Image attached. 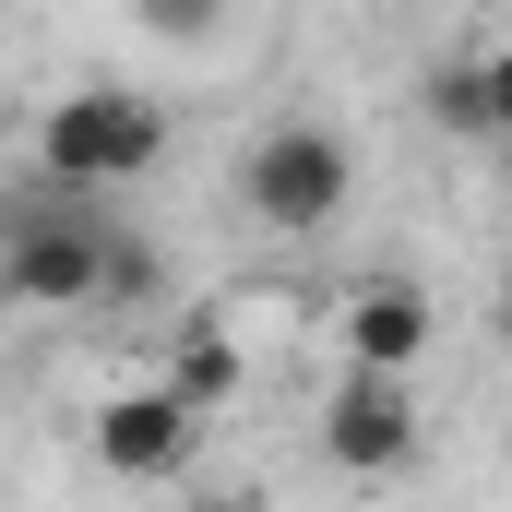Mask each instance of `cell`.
<instances>
[{"label": "cell", "instance_id": "10", "mask_svg": "<svg viewBox=\"0 0 512 512\" xmlns=\"http://www.w3.org/2000/svg\"><path fill=\"white\" fill-rule=\"evenodd\" d=\"M143 24H155V36H203V24H215V0H143Z\"/></svg>", "mask_w": 512, "mask_h": 512}, {"label": "cell", "instance_id": "2", "mask_svg": "<svg viewBox=\"0 0 512 512\" xmlns=\"http://www.w3.org/2000/svg\"><path fill=\"white\" fill-rule=\"evenodd\" d=\"M346 191H358V167H346V143L322 120H274L251 143V167H239V203H251L274 239H322L346 215Z\"/></svg>", "mask_w": 512, "mask_h": 512}, {"label": "cell", "instance_id": "8", "mask_svg": "<svg viewBox=\"0 0 512 512\" xmlns=\"http://www.w3.org/2000/svg\"><path fill=\"white\" fill-rule=\"evenodd\" d=\"M429 120L465 131V143H501V120H489V72H477V60H441V72H429Z\"/></svg>", "mask_w": 512, "mask_h": 512}, {"label": "cell", "instance_id": "5", "mask_svg": "<svg viewBox=\"0 0 512 512\" xmlns=\"http://www.w3.org/2000/svg\"><path fill=\"white\" fill-rule=\"evenodd\" d=\"M96 477H179L191 453H203V405L179 382H120L108 405H96Z\"/></svg>", "mask_w": 512, "mask_h": 512}, {"label": "cell", "instance_id": "7", "mask_svg": "<svg viewBox=\"0 0 512 512\" xmlns=\"http://www.w3.org/2000/svg\"><path fill=\"white\" fill-rule=\"evenodd\" d=\"M167 382H179L191 405H203V417H215L227 393L251 382V346H239V322H227V310H203V322H179V346H167Z\"/></svg>", "mask_w": 512, "mask_h": 512}, {"label": "cell", "instance_id": "3", "mask_svg": "<svg viewBox=\"0 0 512 512\" xmlns=\"http://www.w3.org/2000/svg\"><path fill=\"white\" fill-rule=\"evenodd\" d=\"M108 251H120V227H108V215L36 203V215L12 227V262H0V286H12L24 310H108Z\"/></svg>", "mask_w": 512, "mask_h": 512}, {"label": "cell", "instance_id": "12", "mask_svg": "<svg viewBox=\"0 0 512 512\" xmlns=\"http://www.w3.org/2000/svg\"><path fill=\"white\" fill-rule=\"evenodd\" d=\"M191 512H274V501H251V489H203Z\"/></svg>", "mask_w": 512, "mask_h": 512}, {"label": "cell", "instance_id": "4", "mask_svg": "<svg viewBox=\"0 0 512 512\" xmlns=\"http://www.w3.org/2000/svg\"><path fill=\"white\" fill-rule=\"evenodd\" d=\"M322 465L334 477H405L417 465V393H405V370H346L322 393Z\"/></svg>", "mask_w": 512, "mask_h": 512}, {"label": "cell", "instance_id": "6", "mask_svg": "<svg viewBox=\"0 0 512 512\" xmlns=\"http://www.w3.org/2000/svg\"><path fill=\"white\" fill-rule=\"evenodd\" d=\"M334 346H346V370H417L429 358V298L405 274H358L346 310H334Z\"/></svg>", "mask_w": 512, "mask_h": 512}, {"label": "cell", "instance_id": "13", "mask_svg": "<svg viewBox=\"0 0 512 512\" xmlns=\"http://www.w3.org/2000/svg\"><path fill=\"white\" fill-rule=\"evenodd\" d=\"M501 322H512V262H501Z\"/></svg>", "mask_w": 512, "mask_h": 512}, {"label": "cell", "instance_id": "1", "mask_svg": "<svg viewBox=\"0 0 512 512\" xmlns=\"http://www.w3.org/2000/svg\"><path fill=\"white\" fill-rule=\"evenodd\" d=\"M167 155V108L155 96H131V84H84V96H60L48 120H36V167H48V191H120Z\"/></svg>", "mask_w": 512, "mask_h": 512}, {"label": "cell", "instance_id": "11", "mask_svg": "<svg viewBox=\"0 0 512 512\" xmlns=\"http://www.w3.org/2000/svg\"><path fill=\"white\" fill-rule=\"evenodd\" d=\"M477 72H489V120H501V143H512V48H477Z\"/></svg>", "mask_w": 512, "mask_h": 512}, {"label": "cell", "instance_id": "9", "mask_svg": "<svg viewBox=\"0 0 512 512\" xmlns=\"http://www.w3.org/2000/svg\"><path fill=\"white\" fill-rule=\"evenodd\" d=\"M143 286H155V251H143V239H120V251H108V310H120V298H143Z\"/></svg>", "mask_w": 512, "mask_h": 512}]
</instances>
